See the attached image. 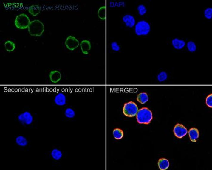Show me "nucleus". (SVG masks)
<instances>
[{
  "label": "nucleus",
  "mask_w": 212,
  "mask_h": 170,
  "mask_svg": "<svg viewBox=\"0 0 212 170\" xmlns=\"http://www.w3.org/2000/svg\"><path fill=\"white\" fill-rule=\"evenodd\" d=\"M136 119L140 124H149L153 119L152 113L148 108H142L138 110Z\"/></svg>",
  "instance_id": "nucleus-1"
},
{
  "label": "nucleus",
  "mask_w": 212,
  "mask_h": 170,
  "mask_svg": "<svg viewBox=\"0 0 212 170\" xmlns=\"http://www.w3.org/2000/svg\"><path fill=\"white\" fill-rule=\"evenodd\" d=\"M29 34L32 36L40 37L43 35L44 31V24L39 20L31 21L28 28Z\"/></svg>",
  "instance_id": "nucleus-2"
},
{
  "label": "nucleus",
  "mask_w": 212,
  "mask_h": 170,
  "mask_svg": "<svg viewBox=\"0 0 212 170\" xmlns=\"http://www.w3.org/2000/svg\"><path fill=\"white\" fill-rule=\"evenodd\" d=\"M150 31L151 26L145 20H140L135 25V32L137 36H146L148 35Z\"/></svg>",
  "instance_id": "nucleus-3"
},
{
  "label": "nucleus",
  "mask_w": 212,
  "mask_h": 170,
  "mask_svg": "<svg viewBox=\"0 0 212 170\" xmlns=\"http://www.w3.org/2000/svg\"><path fill=\"white\" fill-rule=\"evenodd\" d=\"M30 22L27 15L23 13L16 17L14 24L16 28L18 29H24L28 28Z\"/></svg>",
  "instance_id": "nucleus-4"
},
{
  "label": "nucleus",
  "mask_w": 212,
  "mask_h": 170,
  "mask_svg": "<svg viewBox=\"0 0 212 170\" xmlns=\"http://www.w3.org/2000/svg\"><path fill=\"white\" fill-rule=\"evenodd\" d=\"M138 111V106L134 102L132 101L126 103L123 109L124 115L130 117L135 116L137 114Z\"/></svg>",
  "instance_id": "nucleus-5"
},
{
  "label": "nucleus",
  "mask_w": 212,
  "mask_h": 170,
  "mask_svg": "<svg viewBox=\"0 0 212 170\" xmlns=\"http://www.w3.org/2000/svg\"><path fill=\"white\" fill-rule=\"evenodd\" d=\"M18 121L22 124L30 125L33 122V117L31 113L28 111H26L21 113L18 117Z\"/></svg>",
  "instance_id": "nucleus-6"
},
{
  "label": "nucleus",
  "mask_w": 212,
  "mask_h": 170,
  "mask_svg": "<svg viewBox=\"0 0 212 170\" xmlns=\"http://www.w3.org/2000/svg\"><path fill=\"white\" fill-rule=\"evenodd\" d=\"M79 45V42L74 36H69L65 41V45L66 48L70 51L74 50L78 47Z\"/></svg>",
  "instance_id": "nucleus-7"
},
{
  "label": "nucleus",
  "mask_w": 212,
  "mask_h": 170,
  "mask_svg": "<svg viewBox=\"0 0 212 170\" xmlns=\"http://www.w3.org/2000/svg\"><path fill=\"white\" fill-rule=\"evenodd\" d=\"M174 132L177 138L182 139L187 134L188 130L182 124L177 123L174 127Z\"/></svg>",
  "instance_id": "nucleus-8"
},
{
  "label": "nucleus",
  "mask_w": 212,
  "mask_h": 170,
  "mask_svg": "<svg viewBox=\"0 0 212 170\" xmlns=\"http://www.w3.org/2000/svg\"><path fill=\"white\" fill-rule=\"evenodd\" d=\"M123 21L125 23L126 26L129 28H132L135 25V19L134 16L131 15L126 14L123 17Z\"/></svg>",
  "instance_id": "nucleus-9"
},
{
  "label": "nucleus",
  "mask_w": 212,
  "mask_h": 170,
  "mask_svg": "<svg viewBox=\"0 0 212 170\" xmlns=\"http://www.w3.org/2000/svg\"><path fill=\"white\" fill-rule=\"evenodd\" d=\"M91 44L89 41L83 40L80 43V47L82 53L84 54H88L91 49Z\"/></svg>",
  "instance_id": "nucleus-10"
},
{
  "label": "nucleus",
  "mask_w": 212,
  "mask_h": 170,
  "mask_svg": "<svg viewBox=\"0 0 212 170\" xmlns=\"http://www.w3.org/2000/svg\"><path fill=\"white\" fill-rule=\"evenodd\" d=\"M55 104L58 106H63L66 104V97L63 93H58L54 99Z\"/></svg>",
  "instance_id": "nucleus-11"
},
{
  "label": "nucleus",
  "mask_w": 212,
  "mask_h": 170,
  "mask_svg": "<svg viewBox=\"0 0 212 170\" xmlns=\"http://www.w3.org/2000/svg\"><path fill=\"white\" fill-rule=\"evenodd\" d=\"M172 44L175 49L181 50L185 46L186 42L183 40L176 38L172 40Z\"/></svg>",
  "instance_id": "nucleus-12"
},
{
  "label": "nucleus",
  "mask_w": 212,
  "mask_h": 170,
  "mask_svg": "<svg viewBox=\"0 0 212 170\" xmlns=\"http://www.w3.org/2000/svg\"><path fill=\"white\" fill-rule=\"evenodd\" d=\"M49 76L50 80L53 83H57L61 78V74L58 71H52L49 73Z\"/></svg>",
  "instance_id": "nucleus-13"
},
{
  "label": "nucleus",
  "mask_w": 212,
  "mask_h": 170,
  "mask_svg": "<svg viewBox=\"0 0 212 170\" xmlns=\"http://www.w3.org/2000/svg\"><path fill=\"white\" fill-rule=\"evenodd\" d=\"M188 135L190 136L191 141L195 142L198 140L199 136V133L198 129L195 128H191L188 131Z\"/></svg>",
  "instance_id": "nucleus-14"
},
{
  "label": "nucleus",
  "mask_w": 212,
  "mask_h": 170,
  "mask_svg": "<svg viewBox=\"0 0 212 170\" xmlns=\"http://www.w3.org/2000/svg\"><path fill=\"white\" fill-rule=\"evenodd\" d=\"M168 160L165 158H160L158 162V166L160 170H165L168 168L169 166Z\"/></svg>",
  "instance_id": "nucleus-15"
},
{
  "label": "nucleus",
  "mask_w": 212,
  "mask_h": 170,
  "mask_svg": "<svg viewBox=\"0 0 212 170\" xmlns=\"http://www.w3.org/2000/svg\"><path fill=\"white\" fill-rule=\"evenodd\" d=\"M41 8L37 5H33L29 7L28 12L33 16H36L40 13Z\"/></svg>",
  "instance_id": "nucleus-16"
},
{
  "label": "nucleus",
  "mask_w": 212,
  "mask_h": 170,
  "mask_svg": "<svg viewBox=\"0 0 212 170\" xmlns=\"http://www.w3.org/2000/svg\"><path fill=\"white\" fill-rule=\"evenodd\" d=\"M16 143L20 147H26L28 144V141L25 136H19L16 138Z\"/></svg>",
  "instance_id": "nucleus-17"
},
{
  "label": "nucleus",
  "mask_w": 212,
  "mask_h": 170,
  "mask_svg": "<svg viewBox=\"0 0 212 170\" xmlns=\"http://www.w3.org/2000/svg\"><path fill=\"white\" fill-rule=\"evenodd\" d=\"M149 99L148 94L145 92L140 93L137 96V100L141 104H144L148 101Z\"/></svg>",
  "instance_id": "nucleus-18"
},
{
  "label": "nucleus",
  "mask_w": 212,
  "mask_h": 170,
  "mask_svg": "<svg viewBox=\"0 0 212 170\" xmlns=\"http://www.w3.org/2000/svg\"><path fill=\"white\" fill-rule=\"evenodd\" d=\"M51 156L55 160H59L62 157V152L58 149L55 148L52 151Z\"/></svg>",
  "instance_id": "nucleus-19"
},
{
  "label": "nucleus",
  "mask_w": 212,
  "mask_h": 170,
  "mask_svg": "<svg viewBox=\"0 0 212 170\" xmlns=\"http://www.w3.org/2000/svg\"><path fill=\"white\" fill-rule=\"evenodd\" d=\"M4 46L6 51L9 52L13 51L16 47L14 42L10 40L7 41L5 42Z\"/></svg>",
  "instance_id": "nucleus-20"
},
{
  "label": "nucleus",
  "mask_w": 212,
  "mask_h": 170,
  "mask_svg": "<svg viewBox=\"0 0 212 170\" xmlns=\"http://www.w3.org/2000/svg\"><path fill=\"white\" fill-rule=\"evenodd\" d=\"M113 134L116 139H120L123 137V132L121 129L117 128L114 130L113 131Z\"/></svg>",
  "instance_id": "nucleus-21"
},
{
  "label": "nucleus",
  "mask_w": 212,
  "mask_h": 170,
  "mask_svg": "<svg viewBox=\"0 0 212 170\" xmlns=\"http://www.w3.org/2000/svg\"><path fill=\"white\" fill-rule=\"evenodd\" d=\"M187 47L188 50L191 53L195 52L196 50V45L195 43L192 41H190L188 42L187 44Z\"/></svg>",
  "instance_id": "nucleus-22"
},
{
  "label": "nucleus",
  "mask_w": 212,
  "mask_h": 170,
  "mask_svg": "<svg viewBox=\"0 0 212 170\" xmlns=\"http://www.w3.org/2000/svg\"><path fill=\"white\" fill-rule=\"evenodd\" d=\"M66 116L69 118H73L75 116V112L71 108H67L65 112Z\"/></svg>",
  "instance_id": "nucleus-23"
},
{
  "label": "nucleus",
  "mask_w": 212,
  "mask_h": 170,
  "mask_svg": "<svg viewBox=\"0 0 212 170\" xmlns=\"http://www.w3.org/2000/svg\"><path fill=\"white\" fill-rule=\"evenodd\" d=\"M98 15L100 19L104 20L106 18V7L103 6L100 8L98 11Z\"/></svg>",
  "instance_id": "nucleus-24"
},
{
  "label": "nucleus",
  "mask_w": 212,
  "mask_h": 170,
  "mask_svg": "<svg viewBox=\"0 0 212 170\" xmlns=\"http://www.w3.org/2000/svg\"><path fill=\"white\" fill-rule=\"evenodd\" d=\"M137 10L139 13V14L140 16H143L147 13V9L145 6L143 4H140L138 6Z\"/></svg>",
  "instance_id": "nucleus-25"
},
{
  "label": "nucleus",
  "mask_w": 212,
  "mask_h": 170,
  "mask_svg": "<svg viewBox=\"0 0 212 170\" xmlns=\"http://www.w3.org/2000/svg\"><path fill=\"white\" fill-rule=\"evenodd\" d=\"M167 78V74L165 72H162L157 76V79L160 82L164 81Z\"/></svg>",
  "instance_id": "nucleus-26"
},
{
  "label": "nucleus",
  "mask_w": 212,
  "mask_h": 170,
  "mask_svg": "<svg viewBox=\"0 0 212 170\" xmlns=\"http://www.w3.org/2000/svg\"><path fill=\"white\" fill-rule=\"evenodd\" d=\"M204 16L207 19H211L212 18V9L211 8H207L204 11Z\"/></svg>",
  "instance_id": "nucleus-27"
},
{
  "label": "nucleus",
  "mask_w": 212,
  "mask_h": 170,
  "mask_svg": "<svg viewBox=\"0 0 212 170\" xmlns=\"http://www.w3.org/2000/svg\"><path fill=\"white\" fill-rule=\"evenodd\" d=\"M111 47L112 50L115 51H119L120 49V46H119L117 42H113L111 44Z\"/></svg>",
  "instance_id": "nucleus-28"
},
{
  "label": "nucleus",
  "mask_w": 212,
  "mask_h": 170,
  "mask_svg": "<svg viewBox=\"0 0 212 170\" xmlns=\"http://www.w3.org/2000/svg\"><path fill=\"white\" fill-rule=\"evenodd\" d=\"M205 103L209 107L212 108V94H210L207 96Z\"/></svg>",
  "instance_id": "nucleus-29"
}]
</instances>
